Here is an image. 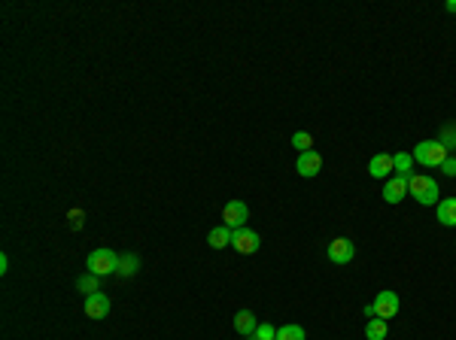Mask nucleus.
<instances>
[{
  "instance_id": "1",
  "label": "nucleus",
  "mask_w": 456,
  "mask_h": 340,
  "mask_svg": "<svg viewBox=\"0 0 456 340\" xmlns=\"http://www.w3.org/2000/svg\"><path fill=\"white\" fill-rule=\"evenodd\" d=\"M408 195L414 198L417 204H423V206H438L441 201V189H438V182L432 180L429 173H414L408 180Z\"/></svg>"
},
{
  "instance_id": "2",
  "label": "nucleus",
  "mask_w": 456,
  "mask_h": 340,
  "mask_svg": "<svg viewBox=\"0 0 456 340\" xmlns=\"http://www.w3.org/2000/svg\"><path fill=\"white\" fill-rule=\"evenodd\" d=\"M85 268H88V273H94V277H107V273H116V268H119V255L107 246H98L88 253Z\"/></svg>"
},
{
  "instance_id": "3",
  "label": "nucleus",
  "mask_w": 456,
  "mask_h": 340,
  "mask_svg": "<svg viewBox=\"0 0 456 340\" xmlns=\"http://www.w3.org/2000/svg\"><path fill=\"white\" fill-rule=\"evenodd\" d=\"M447 155L450 152H447L438 140H423V143L414 146V161L423 167H441L447 161Z\"/></svg>"
},
{
  "instance_id": "4",
  "label": "nucleus",
  "mask_w": 456,
  "mask_h": 340,
  "mask_svg": "<svg viewBox=\"0 0 456 340\" xmlns=\"http://www.w3.org/2000/svg\"><path fill=\"white\" fill-rule=\"evenodd\" d=\"M262 246V237L253 231V228H238V231H231V249L240 255H253L259 253Z\"/></svg>"
},
{
  "instance_id": "5",
  "label": "nucleus",
  "mask_w": 456,
  "mask_h": 340,
  "mask_svg": "<svg viewBox=\"0 0 456 340\" xmlns=\"http://www.w3.org/2000/svg\"><path fill=\"white\" fill-rule=\"evenodd\" d=\"M399 307H402L399 295L389 292V289L377 292V298H374V316H377V319H386L389 322L393 316H399Z\"/></svg>"
},
{
  "instance_id": "6",
  "label": "nucleus",
  "mask_w": 456,
  "mask_h": 340,
  "mask_svg": "<svg viewBox=\"0 0 456 340\" xmlns=\"http://www.w3.org/2000/svg\"><path fill=\"white\" fill-rule=\"evenodd\" d=\"M247 219H249V206L244 201H228L222 206V225H228L231 231L247 228Z\"/></svg>"
},
{
  "instance_id": "7",
  "label": "nucleus",
  "mask_w": 456,
  "mask_h": 340,
  "mask_svg": "<svg viewBox=\"0 0 456 340\" xmlns=\"http://www.w3.org/2000/svg\"><path fill=\"white\" fill-rule=\"evenodd\" d=\"M356 258V246H353L350 237H335L329 243V262L335 264H350Z\"/></svg>"
},
{
  "instance_id": "8",
  "label": "nucleus",
  "mask_w": 456,
  "mask_h": 340,
  "mask_svg": "<svg viewBox=\"0 0 456 340\" xmlns=\"http://www.w3.org/2000/svg\"><path fill=\"white\" fill-rule=\"evenodd\" d=\"M110 307H113V301H110V295H104V292H94L85 298L88 319H104V316H110Z\"/></svg>"
},
{
  "instance_id": "9",
  "label": "nucleus",
  "mask_w": 456,
  "mask_h": 340,
  "mask_svg": "<svg viewBox=\"0 0 456 340\" xmlns=\"http://www.w3.org/2000/svg\"><path fill=\"white\" fill-rule=\"evenodd\" d=\"M369 173L374 176V180H389V176H395V161H393V155H386V152H380V155H374V158L369 161Z\"/></svg>"
},
{
  "instance_id": "10",
  "label": "nucleus",
  "mask_w": 456,
  "mask_h": 340,
  "mask_svg": "<svg viewBox=\"0 0 456 340\" xmlns=\"http://www.w3.org/2000/svg\"><path fill=\"white\" fill-rule=\"evenodd\" d=\"M296 170H298L301 176H304V180H313V176L322 170V155L316 152V149H311V152H301V155H298V164H296Z\"/></svg>"
},
{
  "instance_id": "11",
  "label": "nucleus",
  "mask_w": 456,
  "mask_h": 340,
  "mask_svg": "<svg viewBox=\"0 0 456 340\" xmlns=\"http://www.w3.org/2000/svg\"><path fill=\"white\" fill-rule=\"evenodd\" d=\"M408 198V180H402V176H389L384 182V201L386 204H399Z\"/></svg>"
},
{
  "instance_id": "12",
  "label": "nucleus",
  "mask_w": 456,
  "mask_h": 340,
  "mask_svg": "<svg viewBox=\"0 0 456 340\" xmlns=\"http://www.w3.org/2000/svg\"><path fill=\"white\" fill-rule=\"evenodd\" d=\"M256 328H259V319H256L253 310H238V316H234V331L244 337H253Z\"/></svg>"
},
{
  "instance_id": "13",
  "label": "nucleus",
  "mask_w": 456,
  "mask_h": 340,
  "mask_svg": "<svg viewBox=\"0 0 456 340\" xmlns=\"http://www.w3.org/2000/svg\"><path fill=\"white\" fill-rule=\"evenodd\" d=\"M435 219L444 228H456V198H441L435 206Z\"/></svg>"
},
{
  "instance_id": "14",
  "label": "nucleus",
  "mask_w": 456,
  "mask_h": 340,
  "mask_svg": "<svg viewBox=\"0 0 456 340\" xmlns=\"http://www.w3.org/2000/svg\"><path fill=\"white\" fill-rule=\"evenodd\" d=\"M393 161H395V176H402V180H411L414 176V152H395L393 155Z\"/></svg>"
},
{
  "instance_id": "15",
  "label": "nucleus",
  "mask_w": 456,
  "mask_h": 340,
  "mask_svg": "<svg viewBox=\"0 0 456 340\" xmlns=\"http://www.w3.org/2000/svg\"><path fill=\"white\" fill-rule=\"evenodd\" d=\"M207 243H210L213 249H225V246H231V228H228V225L213 228V231L207 234Z\"/></svg>"
},
{
  "instance_id": "16",
  "label": "nucleus",
  "mask_w": 456,
  "mask_h": 340,
  "mask_svg": "<svg viewBox=\"0 0 456 340\" xmlns=\"http://www.w3.org/2000/svg\"><path fill=\"white\" fill-rule=\"evenodd\" d=\"M386 334H389V325H386V319H369V325H365V337L369 340H386Z\"/></svg>"
},
{
  "instance_id": "17",
  "label": "nucleus",
  "mask_w": 456,
  "mask_h": 340,
  "mask_svg": "<svg viewBox=\"0 0 456 340\" xmlns=\"http://www.w3.org/2000/svg\"><path fill=\"white\" fill-rule=\"evenodd\" d=\"M137 270H141V258L137 255H119V268H116L119 277H134Z\"/></svg>"
},
{
  "instance_id": "18",
  "label": "nucleus",
  "mask_w": 456,
  "mask_h": 340,
  "mask_svg": "<svg viewBox=\"0 0 456 340\" xmlns=\"http://www.w3.org/2000/svg\"><path fill=\"white\" fill-rule=\"evenodd\" d=\"M98 279H101V277H94V273H83V277L76 279V289H79V292H83L85 298H88V295L101 292V289H98Z\"/></svg>"
},
{
  "instance_id": "19",
  "label": "nucleus",
  "mask_w": 456,
  "mask_h": 340,
  "mask_svg": "<svg viewBox=\"0 0 456 340\" xmlns=\"http://www.w3.org/2000/svg\"><path fill=\"white\" fill-rule=\"evenodd\" d=\"M277 340H307V334L301 325H283V328H277Z\"/></svg>"
},
{
  "instance_id": "20",
  "label": "nucleus",
  "mask_w": 456,
  "mask_h": 340,
  "mask_svg": "<svg viewBox=\"0 0 456 340\" xmlns=\"http://www.w3.org/2000/svg\"><path fill=\"white\" fill-rule=\"evenodd\" d=\"M292 146L298 149V155L301 152H311L313 149V137L307 134V131H296V134H292Z\"/></svg>"
},
{
  "instance_id": "21",
  "label": "nucleus",
  "mask_w": 456,
  "mask_h": 340,
  "mask_svg": "<svg viewBox=\"0 0 456 340\" xmlns=\"http://www.w3.org/2000/svg\"><path fill=\"white\" fill-rule=\"evenodd\" d=\"M438 143L444 146L447 152H453V149H456V125H444V128H441V137H438Z\"/></svg>"
},
{
  "instance_id": "22",
  "label": "nucleus",
  "mask_w": 456,
  "mask_h": 340,
  "mask_svg": "<svg viewBox=\"0 0 456 340\" xmlns=\"http://www.w3.org/2000/svg\"><path fill=\"white\" fill-rule=\"evenodd\" d=\"M253 340H277V328H274V325H271V322H262L259 328H256Z\"/></svg>"
},
{
  "instance_id": "23",
  "label": "nucleus",
  "mask_w": 456,
  "mask_h": 340,
  "mask_svg": "<svg viewBox=\"0 0 456 340\" xmlns=\"http://www.w3.org/2000/svg\"><path fill=\"white\" fill-rule=\"evenodd\" d=\"M68 219H70V228H73V231H79V228H83V210H70Z\"/></svg>"
},
{
  "instance_id": "24",
  "label": "nucleus",
  "mask_w": 456,
  "mask_h": 340,
  "mask_svg": "<svg viewBox=\"0 0 456 340\" xmlns=\"http://www.w3.org/2000/svg\"><path fill=\"white\" fill-rule=\"evenodd\" d=\"M441 173H444V176H456V158H453V155H447V161L441 164Z\"/></svg>"
},
{
  "instance_id": "25",
  "label": "nucleus",
  "mask_w": 456,
  "mask_h": 340,
  "mask_svg": "<svg viewBox=\"0 0 456 340\" xmlns=\"http://www.w3.org/2000/svg\"><path fill=\"white\" fill-rule=\"evenodd\" d=\"M6 270H10V258L0 255V273H6Z\"/></svg>"
},
{
  "instance_id": "26",
  "label": "nucleus",
  "mask_w": 456,
  "mask_h": 340,
  "mask_svg": "<svg viewBox=\"0 0 456 340\" xmlns=\"http://www.w3.org/2000/svg\"><path fill=\"white\" fill-rule=\"evenodd\" d=\"M447 12H456V0H447Z\"/></svg>"
}]
</instances>
